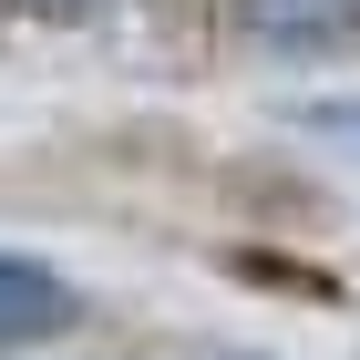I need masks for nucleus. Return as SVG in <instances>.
I'll return each mask as SVG.
<instances>
[{
    "mask_svg": "<svg viewBox=\"0 0 360 360\" xmlns=\"http://www.w3.org/2000/svg\"><path fill=\"white\" fill-rule=\"evenodd\" d=\"M72 330H83V288H72L52 257L0 248V360L52 350V340H72Z\"/></svg>",
    "mask_w": 360,
    "mask_h": 360,
    "instance_id": "1",
    "label": "nucleus"
},
{
    "mask_svg": "<svg viewBox=\"0 0 360 360\" xmlns=\"http://www.w3.org/2000/svg\"><path fill=\"white\" fill-rule=\"evenodd\" d=\"M248 31L278 52H330L360 31V0H248Z\"/></svg>",
    "mask_w": 360,
    "mask_h": 360,
    "instance_id": "2",
    "label": "nucleus"
},
{
    "mask_svg": "<svg viewBox=\"0 0 360 360\" xmlns=\"http://www.w3.org/2000/svg\"><path fill=\"white\" fill-rule=\"evenodd\" d=\"M21 11H31V21H83L93 0H21Z\"/></svg>",
    "mask_w": 360,
    "mask_h": 360,
    "instance_id": "3",
    "label": "nucleus"
}]
</instances>
